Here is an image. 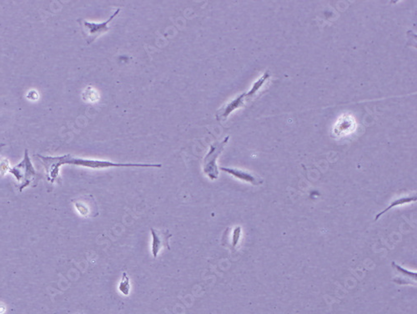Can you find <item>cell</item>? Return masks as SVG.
<instances>
[{"label": "cell", "mask_w": 417, "mask_h": 314, "mask_svg": "<svg viewBox=\"0 0 417 314\" xmlns=\"http://www.w3.org/2000/svg\"><path fill=\"white\" fill-rule=\"evenodd\" d=\"M41 159L42 163L45 167L47 179L48 182L54 183L60 175V166L63 165H73L83 166L90 169H105L111 167H137V168H161V164H143V163H117V162L106 161V160L85 159L80 157H73L68 155L61 156H43L37 155Z\"/></svg>", "instance_id": "1"}, {"label": "cell", "mask_w": 417, "mask_h": 314, "mask_svg": "<svg viewBox=\"0 0 417 314\" xmlns=\"http://www.w3.org/2000/svg\"><path fill=\"white\" fill-rule=\"evenodd\" d=\"M9 171L16 178L17 183L15 186L18 187L19 191H23L35 181L37 173L30 160L28 150L24 151L23 161L17 166L12 168L10 167Z\"/></svg>", "instance_id": "2"}, {"label": "cell", "mask_w": 417, "mask_h": 314, "mask_svg": "<svg viewBox=\"0 0 417 314\" xmlns=\"http://www.w3.org/2000/svg\"><path fill=\"white\" fill-rule=\"evenodd\" d=\"M230 137H226L222 141H215L214 143L211 144L210 150L204 158V173L211 181L217 180L219 178V168L217 166V159L222 154L226 144L228 143Z\"/></svg>", "instance_id": "3"}, {"label": "cell", "mask_w": 417, "mask_h": 314, "mask_svg": "<svg viewBox=\"0 0 417 314\" xmlns=\"http://www.w3.org/2000/svg\"><path fill=\"white\" fill-rule=\"evenodd\" d=\"M120 9H117L114 14L109 18L107 20L104 21L102 23H95V22H89V21L81 19V26L83 28V32L86 36L87 43H93L98 37L102 35L103 34L108 32L110 30L109 26L111 21L119 14Z\"/></svg>", "instance_id": "4"}, {"label": "cell", "mask_w": 417, "mask_h": 314, "mask_svg": "<svg viewBox=\"0 0 417 314\" xmlns=\"http://www.w3.org/2000/svg\"><path fill=\"white\" fill-rule=\"evenodd\" d=\"M151 232L152 236L151 252L154 258H156L163 248L169 249V239L172 234L168 230H155L154 228H151Z\"/></svg>", "instance_id": "5"}, {"label": "cell", "mask_w": 417, "mask_h": 314, "mask_svg": "<svg viewBox=\"0 0 417 314\" xmlns=\"http://www.w3.org/2000/svg\"><path fill=\"white\" fill-rule=\"evenodd\" d=\"M73 203L81 216H85V217H93V216H98L99 212L94 211V210L98 211V207L96 205L94 197L90 195L82 196L79 200H75Z\"/></svg>", "instance_id": "6"}, {"label": "cell", "mask_w": 417, "mask_h": 314, "mask_svg": "<svg viewBox=\"0 0 417 314\" xmlns=\"http://www.w3.org/2000/svg\"><path fill=\"white\" fill-rule=\"evenodd\" d=\"M247 96L246 93H243L240 96H238L237 98L235 100H231L230 103H228L226 106L219 109V111L216 113V119L218 121H226V119L228 118L233 111H235L239 108L242 107L244 105V103L247 102Z\"/></svg>", "instance_id": "7"}, {"label": "cell", "mask_w": 417, "mask_h": 314, "mask_svg": "<svg viewBox=\"0 0 417 314\" xmlns=\"http://www.w3.org/2000/svg\"><path fill=\"white\" fill-rule=\"evenodd\" d=\"M219 170L227 172L230 175H232L234 177L237 178L239 180L244 181L246 182H249L251 184L255 185V186H259L263 183L262 179L258 177L256 175L247 172V171H243V170H239L237 168H230V167H219Z\"/></svg>", "instance_id": "8"}, {"label": "cell", "mask_w": 417, "mask_h": 314, "mask_svg": "<svg viewBox=\"0 0 417 314\" xmlns=\"http://www.w3.org/2000/svg\"><path fill=\"white\" fill-rule=\"evenodd\" d=\"M392 266L394 268L397 269L399 272L400 274L402 276V278H397L395 279V282L399 284H414L416 282V273L408 271L406 269L403 268L402 266L397 264L396 262H392Z\"/></svg>", "instance_id": "9"}, {"label": "cell", "mask_w": 417, "mask_h": 314, "mask_svg": "<svg viewBox=\"0 0 417 314\" xmlns=\"http://www.w3.org/2000/svg\"><path fill=\"white\" fill-rule=\"evenodd\" d=\"M413 201H416V196H403L401 198L397 199V200H393L390 203L389 207H386L382 212H379L378 214L376 215L375 221H377L382 215L385 214V212H389L392 208L397 207V206L404 205V204H407V203H413Z\"/></svg>", "instance_id": "10"}, {"label": "cell", "mask_w": 417, "mask_h": 314, "mask_svg": "<svg viewBox=\"0 0 417 314\" xmlns=\"http://www.w3.org/2000/svg\"><path fill=\"white\" fill-rule=\"evenodd\" d=\"M269 76H271V75H269V71H265L264 75H263L257 81L255 82V84H253V86L251 87V89L246 93L247 101L251 100V99L253 98L254 96H256L258 91L263 86V84L265 83L267 79H268Z\"/></svg>", "instance_id": "11"}, {"label": "cell", "mask_w": 417, "mask_h": 314, "mask_svg": "<svg viewBox=\"0 0 417 314\" xmlns=\"http://www.w3.org/2000/svg\"><path fill=\"white\" fill-rule=\"evenodd\" d=\"M130 289H131V285H130V277L126 272H124L122 273L120 282H119V291L123 294L124 296H129L130 294Z\"/></svg>", "instance_id": "12"}, {"label": "cell", "mask_w": 417, "mask_h": 314, "mask_svg": "<svg viewBox=\"0 0 417 314\" xmlns=\"http://www.w3.org/2000/svg\"><path fill=\"white\" fill-rule=\"evenodd\" d=\"M5 144H0V152L3 150V147L5 146ZM10 166H9V162L8 160L3 159L0 157V177H2L6 174V172L9 171Z\"/></svg>", "instance_id": "13"}, {"label": "cell", "mask_w": 417, "mask_h": 314, "mask_svg": "<svg viewBox=\"0 0 417 314\" xmlns=\"http://www.w3.org/2000/svg\"><path fill=\"white\" fill-rule=\"evenodd\" d=\"M240 234H241V228H240V227L235 228V230H234V233H233V248H235V246H237L238 242H239V237H240Z\"/></svg>", "instance_id": "14"}]
</instances>
